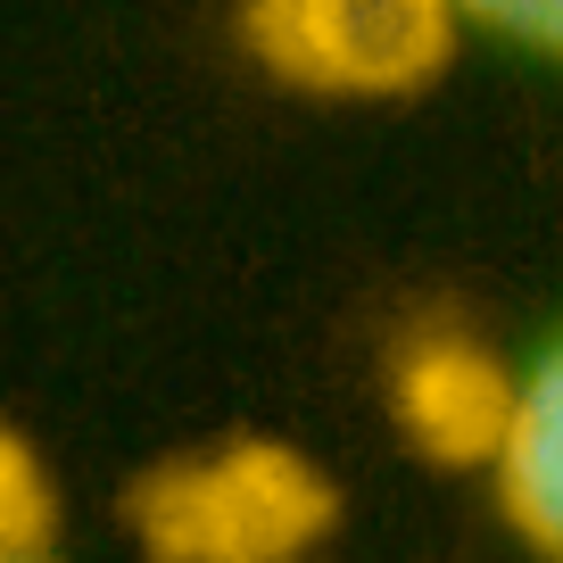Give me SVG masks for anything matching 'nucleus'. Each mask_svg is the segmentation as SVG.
<instances>
[{"label": "nucleus", "instance_id": "obj_1", "mask_svg": "<svg viewBox=\"0 0 563 563\" xmlns=\"http://www.w3.org/2000/svg\"><path fill=\"white\" fill-rule=\"evenodd\" d=\"M332 522V481L282 440H224L133 481V539L150 563H307Z\"/></svg>", "mask_w": 563, "mask_h": 563}, {"label": "nucleus", "instance_id": "obj_2", "mask_svg": "<svg viewBox=\"0 0 563 563\" xmlns=\"http://www.w3.org/2000/svg\"><path fill=\"white\" fill-rule=\"evenodd\" d=\"M241 34L282 84L332 100L422 91L456 51L448 0H241Z\"/></svg>", "mask_w": 563, "mask_h": 563}, {"label": "nucleus", "instance_id": "obj_3", "mask_svg": "<svg viewBox=\"0 0 563 563\" xmlns=\"http://www.w3.org/2000/svg\"><path fill=\"white\" fill-rule=\"evenodd\" d=\"M389 406L431 464H489L514 406V373L464 332H422L389 373Z\"/></svg>", "mask_w": 563, "mask_h": 563}, {"label": "nucleus", "instance_id": "obj_4", "mask_svg": "<svg viewBox=\"0 0 563 563\" xmlns=\"http://www.w3.org/2000/svg\"><path fill=\"white\" fill-rule=\"evenodd\" d=\"M497 514L539 563H563V340L530 373H514L506 431L489 448Z\"/></svg>", "mask_w": 563, "mask_h": 563}, {"label": "nucleus", "instance_id": "obj_5", "mask_svg": "<svg viewBox=\"0 0 563 563\" xmlns=\"http://www.w3.org/2000/svg\"><path fill=\"white\" fill-rule=\"evenodd\" d=\"M51 522H58L51 473H42V456L0 422V563L42 555V547H51Z\"/></svg>", "mask_w": 563, "mask_h": 563}, {"label": "nucleus", "instance_id": "obj_6", "mask_svg": "<svg viewBox=\"0 0 563 563\" xmlns=\"http://www.w3.org/2000/svg\"><path fill=\"white\" fill-rule=\"evenodd\" d=\"M448 9H456V25H481V34L522 42L563 67V0H448Z\"/></svg>", "mask_w": 563, "mask_h": 563}, {"label": "nucleus", "instance_id": "obj_7", "mask_svg": "<svg viewBox=\"0 0 563 563\" xmlns=\"http://www.w3.org/2000/svg\"><path fill=\"white\" fill-rule=\"evenodd\" d=\"M18 563H51V547H42V555H18Z\"/></svg>", "mask_w": 563, "mask_h": 563}]
</instances>
